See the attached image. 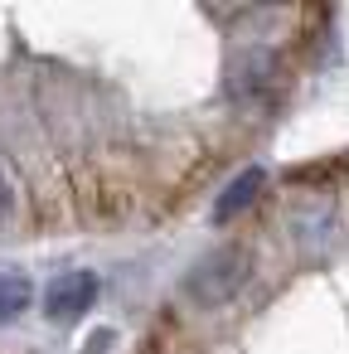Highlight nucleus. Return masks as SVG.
Wrapping results in <instances>:
<instances>
[{
	"label": "nucleus",
	"instance_id": "20e7f679",
	"mask_svg": "<svg viewBox=\"0 0 349 354\" xmlns=\"http://www.w3.org/2000/svg\"><path fill=\"white\" fill-rule=\"evenodd\" d=\"M30 301H35L30 277L15 272V267H0V325H15V320L30 310Z\"/></svg>",
	"mask_w": 349,
	"mask_h": 354
},
{
	"label": "nucleus",
	"instance_id": "7ed1b4c3",
	"mask_svg": "<svg viewBox=\"0 0 349 354\" xmlns=\"http://www.w3.org/2000/svg\"><path fill=\"white\" fill-rule=\"evenodd\" d=\"M262 185H267V170H262V165H247V170H243L228 189H223V199L214 204V218H218V223H228L233 214H243V209L262 194Z\"/></svg>",
	"mask_w": 349,
	"mask_h": 354
},
{
	"label": "nucleus",
	"instance_id": "f03ea898",
	"mask_svg": "<svg viewBox=\"0 0 349 354\" xmlns=\"http://www.w3.org/2000/svg\"><path fill=\"white\" fill-rule=\"evenodd\" d=\"M97 291H102L97 272H83V267L78 272H59L49 281V291H44V310H49V320H78L83 310H93Z\"/></svg>",
	"mask_w": 349,
	"mask_h": 354
},
{
	"label": "nucleus",
	"instance_id": "f257e3e1",
	"mask_svg": "<svg viewBox=\"0 0 349 354\" xmlns=\"http://www.w3.org/2000/svg\"><path fill=\"white\" fill-rule=\"evenodd\" d=\"M247 252L243 248H218V252H209L194 272H189V281H185V291H189V301H199V306H223L228 296H238V286L247 281Z\"/></svg>",
	"mask_w": 349,
	"mask_h": 354
},
{
	"label": "nucleus",
	"instance_id": "39448f33",
	"mask_svg": "<svg viewBox=\"0 0 349 354\" xmlns=\"http://www.w3.org/2000/svg\"><path fill=\"white\" fill-rule=\"evenodd\" d=\"M10 209H15V189H10V180L0 175V223L10 218Z\"/></svg>",
	"mask_w": 349,
	"mask_h": 354
}]
</instances>
